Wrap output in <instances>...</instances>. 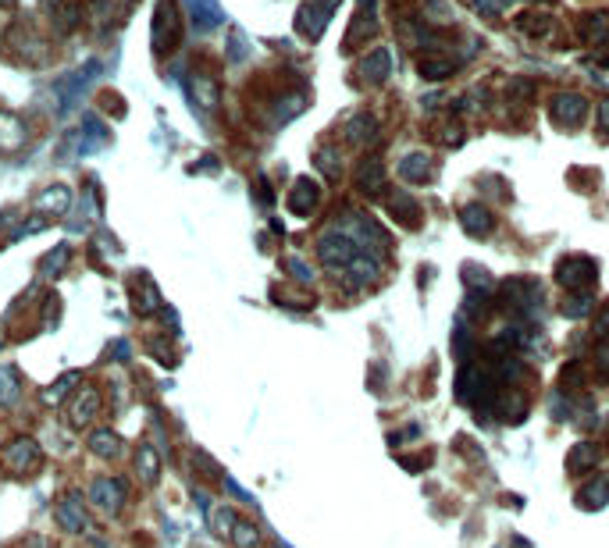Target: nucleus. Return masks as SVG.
I'll list each match as a JSON object with an SVG mask.
<instances>
[{
	"instance_id": "f257e3e1",
	"label": "nucleus",
	"mask_w": 609,
	"mask_h": 548,
	"mask_svg": "<svg viewBox=\"0 0 609 548\" xmlns=\"http://www.w3.org/2000/svg\"><path fill=\"white\" fill-rule=\"evenodd\" d=\"M0 467L7 478H36L43 470V449L33 434H18L4 445L0 452Z\"/></svg>"
},
{
	"instance_id": "f03ea898",
	"label": "nucleus",
	"mask_w": 609,
	"mask_h": 548,
	"mask_svg": "<svg viewBox=\"0 0 609 548\" xmlns=\"http://www.w3.org/2000/svg\"><path fill=\"white\" fill-rule=\"evenodd\" d=\"M179 36H183V14H179V4L175 0H157L154 7V33H150V47L154 54H172L179 47Z\"/></svg>"
},
{
	"instance_id": "7ed1b4c3",
	"label": "nucleus",
	"mask_w": 609,
	"mask_h": 548,
	"mask_svg": "<svg viewBox=\"0 0 609 548\" xmlns=\"http://www.w3.org/2000/svg\"><path fill=\"white\" fill-rule=\"evenodd\" d=\"M86 502L93 509H100L104 516H122L125 502H128V485L118 474H100L86 488Z\"/></svg>"
},
{
	"instance_id": "20e7f679",
	"label": "nucleus",
	"mask_w": 609,
	"mask_h": 548,
	"mask_svg": "<svg viewBox=\"0 0 609 548\" xmlns=\"http://www.w3.org/2000/svg\"><path fill=\"white\" fill-rule=\"evenodd\" d=\"M100 413H104V395H100L97 385H79V388L71 392V399L64 403V421H68V427H75V431L93 427Z\"/></svg>"
},
{
	"instance_id": "39448f33",
	"label": "nucleus",
	"mask_w": 609,
	"mask_h": 548,
	"mask_svg": "<svg viewBox=\"0 0 609 548\" xmlns=\"http://www.w3.org/2000/svg\"><path fill=\"white\" fill-rule=\"evenodd\" d=\"M54 524L61 527L64 534H89L93 520H89V502L82 491H64L61 498L54 502Z\"/></svg>"
},
{
	"instance_id": "423d86ee",
	"label": "nucleus",
	"mask_w": 609,
	"mask_h": 548,
	"mask_svg": "<svg viewBox=\"0 0 609 548\" xmlns=\"http://www.w3.org/2000/svg\"><path fill=\"white\" fill-rule=\"evenodd\" d=\"M317 256H321V264L324 267H350L357 256H361V246L353 243L346 232H328V236H321V243H317Z\"/></svg>"
},
{
	"instance_id": "0eeeda50",
	"label": "nucleus",
	"mask_w": 609,
	"mask_h": 548,
	"mask_svg": "<svg viewBox=\"0 0 609 548\" xmlns=\"http://www.w3.org/2000/svg\"><path fill=\"white\" fill-rule=\"evenodd\" d=\"M86 452L97 456V460H104V463H115V460L125 456V438L118 431H111V427H93L86 434Z\"/></svg>"
},
{
	"instance_id": "6e6552de",
	"label": "nucleus",
	"mask_w": 609,
	"mask_h": 548,
	"mask_svg": "<svg viewBox=\"0 0 609 548\" xmlns=\"http://www.w3.org/2000/svg\"><path fill=\"white\" fill-rule=\"evenodd\" d=\"M132 470H136V478L146 488H154L161 481L164 460H161V452H157L154 441H139V445H136V452H132Z\"/></svg>"
},
{
	"instance_id": "1a4fd4ad",
	"label": "nucleus",
	"mask_w": 609,
	"mask_h": 548,
	"mask_svg": "<svg viewBox=\"0 0 609 548\" xmlns=\"http://www.w3.org/2000/svg\"><path fill=\"white\" fill-rule=\"evenodd\" d=\"M128 296H132V310H136L139 317H154V313H161V293H157V285H154V278H150V274L132 278Z\"/></svg>"
},
{
	"instance_id": "9d476101",
	"label": "nucleus",
	"mask_w": 609,
	"mask_h": 548,
	"mask_svg": "<svg viewBox=\"0 0 609 548\" xmlns=\"http://www.w3.org/2000/svg\"><path fill=\"white\" fill-rule=\"evenodd\" d=\"M556 278H559V285H567V289H581V285L592 289V282H595V264H592V260H581V256H570V260L559 264Z\"/></svg>"
},
{
	"instance_id": "9b49d317",
	"label": "nucleus",
	"mask_w": 609,
	"mask_h": 548,
	"mask_svg": "<svg viewBox=\"0 0 609 548\" xmlns=\"http://www.w3.org/2000/svg\"><path fill=\"white\" fill-rule=\"evenodd\" d=\"M36 214H43V218H64L68 210H71V189L68 185H47L40 196H36Z\"/></svg>"
},
{
	"instance_id": "f8f14e48",
	"label": "nucleus",
	"mask_w": 609,
	"mask_h": 548,
	"mask_svg": "<svg viewBox=\"0 0 609 548\" xmlns=\"http://www.w3.org/2000/svg\"><path fill=\"white\" fill-rule=\"evenodd\" d=\"M189 18H192V29L196 33H211L225 22V11L218 7V0H183Z\"/></svg>"
},
{
	"instance_id": "ddd939ff",
	"label": "nucleus",
	"mask_w": 609,
	"mask_h": 548,
	"mask_svg": "<svg viewBox=\"0 0 609 548\" xmlns=\"http://www.w3.org/2000/svg\"><path fill=\"white\" fill-rule=\"evenodd\" d=\"M25 395V381L14 364H0V410H14Z\"/></svg>"
},
{
	"instance_id": "4468645a",
	"label": "nucleus",
	"mask_w": 609,
	"mask_h": 548,
	"mask_svg": "<svg viewBox=\"0 0 609 548\" xmlns=\"http://www.w3.org/2000/svg\"><path fill=\"white\" fill-rule=\"evenodd\" d=\"M93 75H97V64H89L86 71L79 68V71H71V75H64L61 82L54 86V93H58V100H61V111H68V107H71V104H75V100L82 97V89H86V82H89Z\"/></svg>"
},
{
	"instance_id": "2eb2a0df",
	"label": "nucleus",
	"mask_w": 609,
	"mask_h": 548,
	"mask_svg": "<svg viewBox=\"0 0 609 548\" xmlns=\"http://www.w3.org/2000/svg\"><path fill=\"white\" fill-rule=\"evenodd\" d=\"M25 146V122L11 111H0V153H14Z\"/></svg>"
},
{
	"instance_id": "dca6fc26",
	"label": "nucleus",
	"mask_w": 609,
	"mask_h": 548,
	"mask_svg": "<svg viewBox=\"0 0 609 548\" xmlns=\"http://www.w3.org/2000/svg\"><path fill=\"white\" fill-rule=\"evenodd\" d=\"M79 385H82V374H79V370H64L54 385H47V388H43V395H40V399H43L47 406H61V403L71 399V392H75Z\"/></svg>"
},
{
	"instance_id": "f3484780",
	"label": "nucleus",
	"mask_w": 609,
	"mask_h": 548,
	"mask_svg": "<svg viewBox=\"0 0 609 548\" xmlns=\"http://www.w3.org/2000/svg\"><path fill=\"white\" fill-rule=\"evenodd\" d=\"M332 7H335V0H328V4H306L304 11H300V29H304V36L314 40V36L324 29V22H328Z\"/></svg>"
},
{
	"instance_id": "a211bd4d",
	"label": "nucleus",
	"mask_w": 609,
	"mask_h": 548,
	"mask_svg": "<svg viewBox=\"0 0 609 548\" xmlns=\"http://www.w3.org/2000/svg\"><path fill=\"white\" fill-rule=\"evenodd\" d=\"M189 86H192V104L200 111H214L218 107V86H214L211 75H192Z\"/></svg>"
},
{
	"instance_id": "6ab92c4d",
	"label": "nucleus",
	"mask_w": 609,
	"mask_h": 548,
	"mask_svg": "<svg viewBox=\"0 0 609 548\" xmlns=\"http://www.w3.org/2000/svg\"><path fill=\"white\" fill-rule=\"evenodd\" d=\"M314 207H317V185L310 182V179H300V182L293 185L289 210H293V214H310Z\"/></svg>"
},
{
	"instance_id": "aec40b11",
	"label": "nucleus",
	"mask_w": 609,
	"mask_h": 548,
	"mask_svg": "<svg viewBox=\"0 0 609 548\" xmlns=\"http://www.w3.org/2000/svg\"><path fill=\"white\" fill-rule=\"evenodd\" d=\"M346 274H350V285H353V289H364V285H370V282L378 278V264H374V256L361 253V256L346 267Z\"/></svg>"
},
{
	"instance_id": "412c9836",
	"label": "nucleus",
	"mask_w": 609,
	"mask_h": 548,
	"mask_svg": "<svg viewBox=\"0 0 609 548\" xmlns=\"http://www.w3.org/2000/svg\"><path fill=\"white\" fill-rule=\"evenodd\" d=\"M68 264H71V246L68 243L54 246V249L40 260V274H43V278H58V274H64Z\"/></svg>"
},
{
	"instance_id": "4be33fe9",
	"label": "nucleus",
	"mask_w": 609,
	"mask_h": 548,
	"mask_svg": "<svg viewBox=\"0 0 609 548\" xmlns=\"http://www.w3.org/2000/svg\"><path fill=\"white\" fill-rule=\"evenodd\" d=\"M236 509L232 506H214V509H207V524H211V531L218 534V538H232V527H236Z\"/></svg>"
},
{
	"instance_id": "5701e85b",
	"label": "nucleus",
	"mask_w": 609,
	"mask_h": 548,
	"mask_svg": "<svg viewBox=\"0 0 609 548\" xmlns=\"http://www.w3.org/2000/svg\"><path fill=\"white\" fill-rule=\"evenodd\" d=\"M492 214H488L485 207H478V203H471V207H464V228L471 232V236H488L492 232Z\"/></svg>"
},
{
	"instance_id": "b1692460",
	"label": "nucleus",
	"mask_w": 609,
	"mask_h": 548,
	"mask_svg": "<svg viewBox=\"0 0 609 548\" xmlns=\"http://www.w3.org/2000/svg\"><path fill=\"white\" fill-rule=\"evenodd\" d=\"M552 115L563 125H574L585 115V100H581V97H556V100H552Z\"/></svg>"
},
{
	"instance_id": "393cba45",
	"label": "nucleus",
	"mask_w": 609,
	"mask_h": 548,
	"mask_svg": "<svg viewBox=\"0 0 609 548\" xmlns=\"http://www.w3.org/2000/svg\"><path fill=\"white\" fill-rule=\"evenodd\" d=\"M236 548H257L260 545V527L253 524V520H236V527H232V538H229Z\"/></svg>"
},
{
	"instance_id": "a878e982",
	"label": "nucleus",
	"mask_w": 609,
	"mask_h": 548,
	"mask_svg": "<svg viewBox=\"0 0 609 548\" xmlns=\"http://www.w3.org/2000/svg\"><path fill=\"white\" fill-rule=\"evenodd\" d=\"M357 185H361L364 192H378V189H381V161L367 157L364 164H361V172H357Z\"/></svg>"
},
{
	"instance_id": "bb28decb",
	"label": "nucleus",
	"mask_w": 609,
	"mask_h": 548,
	"mask_svg": "<svg viewBox=\"0 0 609 548\" xmlns=\"http://www.w3.org/2000/svg\"><path fill=\"white\" fill-rule=\"evenodd\" d=\"M577 502H585V506H603V502H609V485L606 481H592V485H585L581 491H577Z\"/></svg>"
},
{
	"instance_id": "cd10ccee",
	"label": "nucleus",
	"mask_w": 609,
	"mask_h": 548,
	"mask_svg": "<svg viewBox=\"0 0 609 548\" xmlns=\"http://www.w3.org/2000/svg\"><path fill=\"white\" fill-rule=\"evenodd\" d=\"M427 168H431V164H427V157H421V153H414V157H407V161H403V175H407V179H414V182H425Z\"/></svg>"
},
{
	"instance_id": "c85d7f7f",
	"label": "nucleus",
	"mask_w": 609,
	"mask_h": 548,
	"mask_svg": "<svg viewBox=\"0 0 609 548\" xmlns=\"http://www.w3.org/2000/svg\"><path fill=\"white\" fill-rule=\"evenodd\" d=\"M374 61H367L364 64V71L370 75V79H385V71H389V54L381 51V54H370Z\"/></svg>"
},
{
	"instance_id": "c756f323",
	"label": "nucleus",
	"mask_w": 609,
	"mask_h": 548,
	"mask_svg": "<svg viewBox=\"0 0 609 548\" xmlns=\"http://www.w3.org/2000/svg\"><path fill=\"white\" fill-rule=\"evenodd\" d=\"M595 460H599V452H595V449H585V452L577 449V452L570 456V467H577V463H581V467H592Z\"/></svg>"
},
{
	"instance_id": "7c9ffc66",
	"label": "nucleus",
	"mask_w": 609,
	"mask_h": 548,
	"mask_svg": "<svg viewBox=\"0 0 609 548\" xmlns=\"http://www.w3.org/2000/svg\"><path fill=\"white\" fill-rule=\"evenodd\" d=\"M22 548H54L43 534H25V542H22Z\"/></svg>"
},
{
	"instance_id": "2f4dec72",
	"label": "nucleus",
	"mask_w": 609,
	"mask_h": 548,
	"mask_svg": "<svg viewBox=\"0 0 609 548\" xmlns=\"http://www.w3.org/2000/svg\"><path fill=\"white\" fill-rule=\"evenodd\" d=\"M289 267L296 271V278H300V282H310V271H306V267H304V264H300V260H289Z\"/></svg>"
},
{
	"instance_id": "473e14b6",
	"label": "nucleus",
	"mask_w": 609,
	"mask_h": 548,
	"mask_svg": "<svg viewBox=\"0 0 609 548\" xmlns=\"http://www.w3.org/2000/svg\"><path fill=\"white\" fill-rule=\"evenodd\" d=\"M11 25V7H0V29H7Z\"/></svg>"
},
{
	"instance_id": "72a5a7b5",
	"label": "nucleus",
	"mask_w": 609,
	"mask_h": 548,
	"mask_svg": "<svg viewBox=\"0 0 609 548\" xmlns=\"http://www.w3.org/2000/svg\"><path fill=\"white\" fill-rule=\"evenodd\" d=\"M603 125H606V128H609V104H606V107H603Z\"/></svg>"
},
{
	"instance_id": "f704fd0d",
	"label": "nucleus",
	"mask_w": 609,
	"mask_h": 548,
	"mask_svg": "<svg viewBox=\"0 0 609 548\" xmlns=\"http://www.w3.org/2000/svg\"><path fill=\"white\" fill-rule=\"evenodd\" d=\"M111 4H128V0H111Z\"/></svg>"
}]
</instances>
